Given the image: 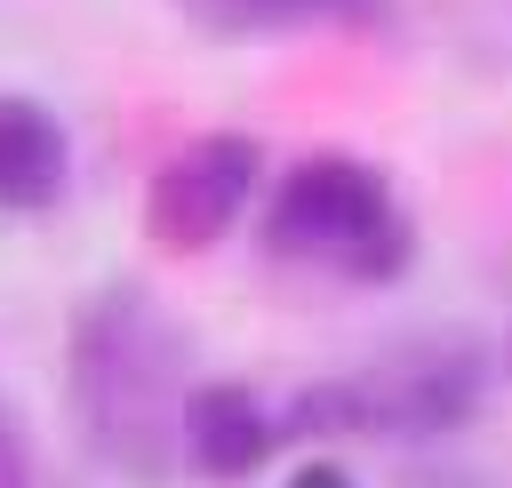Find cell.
<instances>
[{"mask_svg": "<svg viewBox=\"0 0 512 488\" xmlns=\"http://www.w3.org/2000/svg\"><path fill=\"white\" fill-rule=\"evenodd\" d=\"M264 248L288 256V264H312V272L392 280V272H408V216L368 160L312 152L272 184Z\"/></svg>", "mask_w": 512, "mask_h": 488, "instance_id": "7a4b0ae2", "label": "cell"}, {"mask_svg": "<svg viewBox=\"0 0 512 488\" xmlns=\"http://www.w3.org/2000/svg\"><path fill=\"white\" fill-rule=\"evenodd\" d=\"M232 8H256V16H312V8H360V0H232Z\"/></svg>", "mask_w": 512, "mask_h": 488, "instance_id": "52a82bcc", "label": "cell"}, {"mask_svg": "<svg viewBox=\"0 0 512 488\" xmlns=\"http://www.w3.org/2000/svg\"><path fill=\"white\" fill-rule=\"evenodd\" d=\"M168 368H176V336L152 320V304H136L128 288H112L80 336H72V400L96 432V448L136 472V480H160V456H168V432L184 408H168Z\"/></svg>", "mask_w": 512, "mask_h": 488, "instance_id": "6da1fadb", "label": "cell"}, {"mask_svg": "<svg viewBox=\"0 0 512 488\" xmlns=\"http://www.w3.org/2000/svg\"><path fill=\"white\" fill-rule=\"evenodd\" d=\"M288 488H352V472H344V464H328V456H312V464H296V472H288Z\"/></svg>", "mask_w": 512, "mask_h": 488, "instance_id": "8992f818", "label": "cell"}, {"mask_svg": "<svg viewBox=\"0 0 512 488\" xmlns=\"http://www.w3.org/2000/svg\"><path fill=\"white\" fill-rule=\"evenodd\" d=\"M176 440H184V456H192V464H200L208 480H248V472H256V464L272 456L280 424L264 416V400H256L248 384L216 376V384H192V392H184Z\"/></svg>", "mask_w": 512, "mask_h": 488, "instance_id": "277c9868", "label": "cell"}, {"mask_svg": "<svg viewBox=\"0 0 512 488\" xmlns=\"http://www.w3.org/2000/svg\"><path fill=\"white\" fill-rule=\"evenodd\" d=\"M64 192V128L32 96H0V208H48Z\"/></svg>", "mask_w": 512, "mask_h": 488, "instance_id": "5b68a950", "label": "cell"}, {"mask_svg": "<svg viewBox=\"0 0 512 488\" xmlns=\"http://www.w3.org/2000/svg\"><path fill=\"white\" fill-rule=\"evenodd\" d=\"M256 176H264V152L240 136V128H216V136H192L160 176H152V200H144V224L160 248L192 256L208 240L232 232V216L256 200Z\"/></svg>", "mask_w": 512, "mask_h": 488, "instance_id": "3957f363", "label": "cell"}]
</instances>
